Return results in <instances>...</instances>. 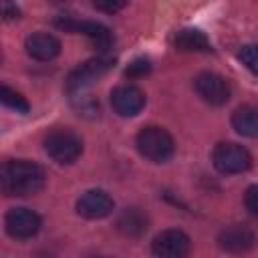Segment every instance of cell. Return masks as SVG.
<instances>
[{"label": "cell", "instance_id": "6da1fadb", "mask_svg": "<svg viewBox=\"0 0 258 258\" xmlns=\"http://www.w3.org/2000/svg\"><path fill=\"white\" fill-rule=\"evenodd\" d=\"M2 191L6 196H30L42 189L44 185V169L28 159H10L2 165Z\"/></svg>", "mask_w": 258, "mask_h": 258}, {"label": "cell", "instance_id": "7a4b0ae2", "mask_svg": "<svg viewBox=\"0 0 258 258\" xmlns=\"http://www.w3.org/2000/svg\"><path fill=\"white\" fill-rule=\"evenodd\" d=\"M44 151L48 157L60 165H69L77 161L83 153V141L81 137L67 127H56L46 133L44 137Z\"/></svg>", "mask_w": 258, "mask_h": 258}, {"label": "cell", "instance_id": "3957f363", "mask_svg": "<svg viewBox=\"0 0 258 258\" xmlns=\"http://www.w3.org/2000/svg\"><path fill=\"white\" fill-rule=\"evenodd\" d=\"M135 145L139 149V153L153 161V163H163L167 161L171 155H173V137L163 129V127H157V125H149V127H143L139 133H137V139H135Z\"/></svg>", "mask_w": 258, "mask_h": 258}, {"label": "cell", "instance_id": "277c9868", "mask_svg": "<svg viewBox=\"0 0 258 258\" xmlns=\"http://www.w3.org/2000/svg\"><path fill=\"white\" fill-rule=\"evenodd\" d=\"M212 163L220 173H242V171L250 169L252 155L246 147H242L238 143L222 141L212 151Z\"/></svg>", "mask_w": 258, "mask_h": 258}, {"label": "cell", "instance_id": "5b68a950", "mask_svg": "<svg viewBox=\"0 0 258 258\" xmlns=\"http://www.w3.org/2000/svg\"><path fill=\"white\" fill-rule=\"evenodd\" d=\"M113 60L107 56H97V58H89L83 64H79L75 71H71V75L67 77V91L71 95H79L85 89H89L97 79H101L109 69H111Z\"/></svg>", "mask_w": 258, "mask_h": 258}, {"label": "cell", "instance_id": "8992f818", "mask_svg": "<svg viewBox=\"0 0 258 258\" xmlns=\"http://www.w3.org/2000/svg\"><path fill=\"white\" fill-rule=\"evenodd\" d=\"M151 250L157 258H187L191 250V240L185 232L169 228L153 238Z\"/></svg>", "mask_w": 258, "mask_h": 258}, {"label": "cell", "instance_id": "52a82bcc", "mask_svg": "<svg viewBox=\"0 0 258 258\" xmlns=\"http://www.w3.org/2000/svg\"><path fill=\"white\" fill-rule=\"evenodd\" d=\"M194 87L198 95L210 105L220 107V105H226L230 99V83L218 73H210V71L200 73L194 79Z\"/></svg>", "mask_w": 258, "mask_h": 258}, {"label": "cell", "instance_id": "ba28073f", "mask_svg": "<svg viewBox=\"0 0 258 258\" xmlns=\"http://www.w3.org/2000/svg\"><path fill=\"white\" fill-rule=\"evenodd\" d=\"M4 224H6V232L12 236V238H18V240H26V238H32L38 234L40 230V216L28 208H12L6 218H4Z\"/></svg>", "mask_w": 258, "mask_h": 258}, {"label": "cell", "instance_id": "9c48e42d", "mask_svg": "<svg viewBox=\"0 0 258 258\" xmlns=\"http://www.w3.org/2000/svg\"><path fill=\"white\" fill-rule=\"evenodd\" d=\"M115 208L113 198L105 189H87L77 200V214L87 220H101L107 218Z\"/></svg>", "mask_w": 258, "mask_h": 258}, {"label": "cell", "instance_id": "30bf717a", "mask_svg": "<svg viewBox=\"0 0 258 258\" xmlns=\"http://www.w3.org/2000/svg\"><path fill=\"white\" fill-rule=\"evenodd\" d=\"M111 105L121 117H133L145 107V93L135 85H119L111 91Z\"/></svg>", "mask_w": 258, "mask_h": 258}, {"label": "cell", "instance_id": "8fae6325", "mask_svg": "<svg viewBox=\"0 0 258 258\" xmlns=\"http://www.w3.org/2000/svg\"><path fill=\"white\" fill-rule=\"evenodd\" d=\"M56 26L62 28V30H69V32H83L87 34L95 46H99L101 50H107L113 42V36H111V30L99 22H93V20H75L71 16H62V20H56Z\"/></svg>", "mask_w": 258, "mask_h": 258}, {"label": "cell", "instance_id": "7c38bea8", "mask_svg": "<svg viewBox=\"0 0 258 258\" xmlns=\"http://www.w3.org/2000/svg\"><path fill=\"white\" fill-rule=\"evenodd\" d=\"M218 244H220L222 250H226L230 254H244L250 248H254L256 234L244 224H232V226H228L220 232Z\"/></svg>", "mask_w": 258, "mask_h": 258}, {"label": "cell", "instance_id": "4fadbf2b", "mask_svg": "<svg viewBox=\"0 0 258 258\" xmlns=\"http://www.w3.org/2000/svg\"><path fill=\"white\" fill-rule=\"evenodd\" d=\"M24 48L34 60H52L60 52V40L48 32H34L26 38Z\"/></svg>", "mask_w": 258, "mask_h": 258}, {"label": "cell", "instance_id": "5bb4252c", "mask_svg": "<svg viewBox=\"0 0 258 258\" xmlns=\"http://www.w3.org/2000/svg\"><path fill=\"white\" fill-rule=\"evenodd\" d=\"M232 127L244 137H258V105H244L234 111Z\"/></svg>", "mask_w": 258, "mask_h": 258}, {"label": "cell", "instance_id": "9a60e30c", "mask_svg": "<svg viewBox=\"0 0 258 258\" xmlns=\"http://www.w3.org/2000/svg\"><path fill=\"white\" fill-rule=\"evenodd\" d=\"M147 224H149V220H147L145 212H141L139 208H127L117 218V230L125 236H133V238L141 236L147 230Z\"/></svg>", "mask_w": 258, "mask_h": 258}, {"label": "cell", "instance_id": "2e32d148", "mask_svg": "<svg viewBox=\"0 0 258 258\" xmlns=\"http://www.w3.org/2000/svg\"><path fill=\"white\" fill-rule=\"evenodd\" d=\"M173 44L177 50H183V52H202L210 48L208 36L198 28H181L175 34Z\"/></svg>", "mask_w": 258, "mask_h": 258}, {"label": "cell", "instance_id": "e0dca14e", "mask_svg": "<svg viewBox=\"0 0 258 258\" xmlns=\"http://www.w3.org/2000/svg\"><path fill=\"white\" fill-rule=\"evenodd\" d=\"M0 99H2V103H4L6 107L14 109L16 113H28V109H30L28 101H26L20 93L12 91V89H10V87H6V85L0 89Z\"/></svg>", "mask_w": 258, "mask_h": 258}, {"label": "cell", "instance_id": "ac0fdd59", "mask_svg": "<svg viewBox=\"0 0 258 258\" xmlns=\"http://www.w3.org/2000/svg\"><path fill=\"white\" fill-rule=\"evenodd\" d=\"M240 62L254 75H258V44H244L238 50Z\"/></svg>", "mask_w": 258, "mask_h": 258}, {"label": "cell", "instance_id": "d6986e66", "mask_svg": "<svg viewBox=\"0 0 258 258\" xmlns=\"http://www.w3.org/2000/svg\"><path fill=\"white\" fill-rule=\"evenodd\" d=\"M151 71V62L147 58H135L127 69H125V75L129 79H137V77H145L147 73Z\"/></svg>", "mask_w": 258, "mask_h": 258}, {"label": "cell", "instance_id": "ffe728a7", "mask_svg": "<svg viewBox=\"0 0 258 258\" xmlns=\"http://www.w3.org/2000/svg\"><path fill=\"white\" fill-rule=\"evenodd\" d=\"M244 204H246V208H248L254 216H258V183H254V185H250V187L246 189Z\"/></svg>", "mask_w": 258, "mask_h": 258}, {"label": "cell", "instance_id": "44dd1931", "mask_svg": "<svg viewBox=\"0 0 258 258\" xmlns=\"http://www.w3.org/2000/svg\"><path fill=\"white\" fill-rule=\"evenodd\" d=\"M18 14H20V10H18L16 4H12V2H4L2 4V16H4V20H14V18H18Z\"/></svg>", "mask_w": 258, "mask_h": 258}, {"label": "cell", "instance_id": "7402d4cb", "mask_svg": "<svg viewBox=\"0 0 258 258\" xmlns=\"http://www.w3.org/2000/svg\"><path fill=\"white\" fill-rule=\"evenodd\" d=\"M93 6L97 10H103V12H117L125 6V2H95Z\"/></svg>", "mask_w": 258, "mask_h": 258}, {"label": "cell", "instance_id": "603a6c76", "mask_svg": "<svg viewBox=\"0 0 258 258\" xmlns=\"http://www.w3.org/2000/svg\"><path fill=\"white\" fill-rule=\"evenodd\" d=\"M95 258H103V256H95Z\"/></svg>", "mask_w": 258, "mask_h": 258}, {"label": "cell", "instance_id": "cb8c5ba5", "mask_svg": "<svg viewBox=\"0 0 258 258\" xmlns=\"http://www.w3.org/2000/svg\"><path fill=\"white\" fill-rule=\"evenodd\" d=\"M42 258H50V256H42Z\"/></svg>", "mask_w": 258, "mask_h": 258}]
</instances>
